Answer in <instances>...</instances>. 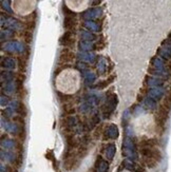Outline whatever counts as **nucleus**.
Returning a JSON list of instances; mask_svg holds the SVG:
<instances>
[{
    "label": "nucleus",
    "mask_w": 171,
    "mask_h": 172,
    "mask_svg": "<svg viewBox=\"0 0 171 172\" xmlns=\"http://www.w3.org/2000/svg\"><path fill=\"white\" fill-rule=\"evenodd\" d=\"M138 145L144 164L148 168H154L162 159V152L157 148V141L154 138H142Z\"/></svg>",
    "instance_id": "f257e3e1"
},
{
    "label": "nucleus",
    "mask_w": 171,
    "mask_h": 172,
    "mask_svg": "<svg viewBox=\"0 0 171 172\" xmlns=\"http://www.w3.org/2000/svg\"><path fill=\"white\" fill-rule=\"evenodd\" d=\"M57 82H64L61 85H57L56 88L60 91L61 93L64 94H72L75 93L79 89V85H80V76L77 71L73 70V69H66V70L61 71L60 74L57 76L56 78Z\"/></svg>",
    "instance_id": "f03ea898"
},
{
    "label": "nucleus",
    "mask_w": 171,
    "mask_h": 172,
    "mask_svg": "<svg viewBox=\"0 0 171 172\" xmlns=\"http://www.w3.org/2000/svg\"><path fill=\"white\" fill-rule=\"evenodd\" d=\"M60 43H61V46H63L66 49H70V50L73 49L76 45L75 34H74L73 32L67 31L60 39Z\"/></svg>",
    "instance_id": "7ed1b4c3"
},
{
    "label": "nucleus",
    "mask_w": 171,
    "mask_h": 172,
    "mask_svg": "<svg viewBox=\"0 0 171 172\" xmlns=\"http://www.w3.org/2000/svg\"><path fill=\"white\" fill-rule=\"evenodd\" d=\"M75 60V53L70 49H63L59 56V62H63L64 65L73 62Z\"/></svg>",
    "instance_id": "20e7f679"
},
{
    "label": "nucleus",
    "mask_w": 171,
    "mask_h": 172,
    "mask_svg": "<svg viewBox=\"0 0 171 172\" xmlns=\"http://www.w3.org/2000/svg\"><path fill=\"white\" fill-rule=\"evenodd\" d=\"M76 24H77V20H76V17L74 15H67L64 17L63 26L67 31L73 32V29H75Z\"/></svg>",
    "instance_id": "39448f33"
},
{
    "label": "nucleus",
    "mask_w": 171,
    "mask_h": 172,
    "mask_svg": "<svg viewBox=\"0 0 171 172\" xmlns=\"http://www.w3.org/2000/svg\"><path fill=\"white\" fill-rule=\"evenodd\" d=\"M66 4L68 6L69 9L73 10V11H76V12H79L87 8L88 1H66Z\"/></svg>",
    "instance_id": "423d86ee"
},
{
    "label": "nucleus",
    "mask_w": 171,
    "mask_h": 172,
    "mask_svg": "<svg viewBox=\"0 0 171 172\" xmlns=\"http://www.w3.org/2000/svg\"><path fill=\"white\" fill-rule=\"evenodd\" d=\"M6 172H17V169L15 168V167L7 166L6 167Z\"/></svg>",
    "instance_id": "0eeeda50"
}]
</instances>
